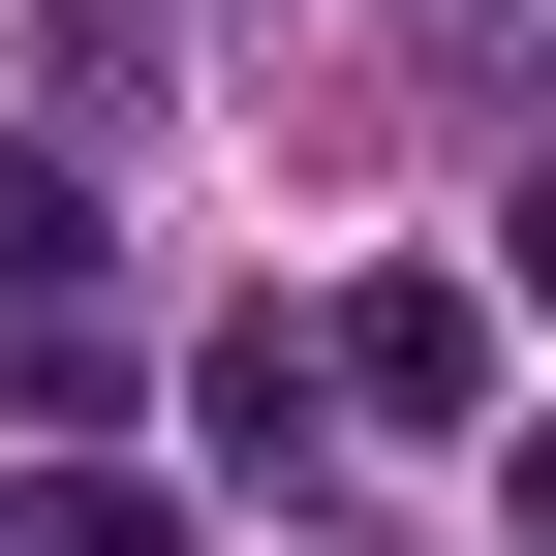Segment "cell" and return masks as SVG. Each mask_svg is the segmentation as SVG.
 <instances>
[{"mask_svg":"<svg viewBox=\"0 0 556 556\" xmlns=\"http://www.w3.org/2000/svg\"><path fill=\"white\" fill-rule=\"evenodd\" d=\"M340 402H371V433H464V402H495V278H371V309H340Z\"/></svg>","mask_w":556,"mask_h":556,"instance_id":"2","label":"cell"},{"mask_svg":"<svg viewBox=\"0 0 556 556\" xmlns=\"http://www.w3.org/2000/svg\"><path fill=\"white\" fill-rule=\"evenodd\" d=\"M495 278H526V309H556V186H526V217H495Z\"/></svg>","mask_w":556,"mask_h":556,"instance_id":"4","label":"cell"},{"mask_svg":"<svg viewBox=\"0 0 556 556\" xmlns=\"http://www.w3.org/2000/svg\"><path fill=\"white\" fill-rule=\"evenodd\" d=\"M0 402H124V309H93V186L0 155Z\"/></svg>","mask_w":556,"mask_h":556,"instance_id":"1","label":"cell"},{"mask_svg":"<svg viewBox=\"0 0 556 556\" xmlns=\"http://www.w3.org/2000/svg\"><path fill=\"white\" fill-rule=\"evenodd\" d=\"M526 556H556V433H526Z\"/></svg>","mask_w":556,"mask_h":556,"instance_id":"5","label":"cell"},{"mask_svg":"<svg viewBox=\"0 0 556 556\" xmlns=\"http://www.w3.org/2000/svg\"><path fill=\"white\" fill-rule=\"evenodd\" d=\"M31 556H186V526L124 495V464H62V495H31Z\"/></svg>","mask_w":556,"mask_h":556,"instance_id":"3","label":"cell"}]
</instances>
